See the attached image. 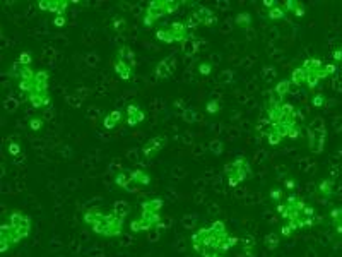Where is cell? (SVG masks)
<instances>
[{
  "instance_id": "25",
  "label": "cell",
  "mask_w": 342,
  "mask_h": 257,
  "mask_svg": "<svg viewBox=\"0 0 342 257\" xmlns=\"http://www.w3.org/2000/svg\"><path fill=\"white\" fill-rule=\"evenodd\" d=\"M234 23H236L239 28H250V24H252V14L250 12H239L236 15V19H234Z\"/></svg>"
},
{
  "instance_id": "50",
  "label": "cell",
  "mask_w": 342,
  "mask_h": 257,
  "mask_svg": "<svg viewBox=\"0 0 342 257\" xmlns=\"http://www.w3.org/2000/svg\"><path fill=\"white\" fill-rule=\"evenodd\" d=\"M185 26H187V28H188V29H193V28H197V26H200V24H198V21H197L195 17H193V14H192V15H190V17H188V19H187V23H185Z\"/></svg>"
},
{
  "instance_id": "23",
  "label": "cell",
  "mask_w": 342,
  "mask_h": 257,
  "mask_svg": "<svg viewBox=\"0 0 342 257\" xmlns=\"http://www.w3.org/2000/svg\"><path fill=\"white\" fill-rule=\"evenodd\" d=\"M113 213L116 216H120V218H127V214L130 213V206L125 203V200H116L113 204Z\"/></svg>"
},
{
  "instance_id": "12",
  "label": "cell",
  "mask_w": 342,
  "mask_h": 257,
  "mask_svg": "<svg viewBox=\"0 0 342 257\" xmlns=\"http://www.w3.org/2000/svg\"><path fill=\"white\" fill-rule=\"evenodd\" d=\"M130 178L132 183H135L137 187H146V185L151 183V175L140 168H135L134 172H130Z\"/></svg>"
},
{
  "instance_id": "5",
  "label": "cell",
  "mask_w": 342,
  "mask_h": 257,
  "mask_svg": "<svg viewBox=\"0 0 342 257\" xmlns=\"http://www.w3.org/2000/svg\"><path fill=\"white\" fill-rule=\"evenodd\" d=\"M192 247L197 254L204 255V252L207 250V240H209V228H198L197 231L192 233Z\"/></svg>"
},
{
  "instance_id": "31",
  "label": "cell",
  "mask_w": 342,
  "mask_h": 257,
  "mask_svg": "<svg viewBox=\"0 0 342 257\" xmlns=\"http://www.w3.org/2000/svg\"><path fill=\"white\" fill-rule=\"evenodd\" d=\"M209 149H211V153L214 154V156H221L223 151H224V144L223 141H211V144H209Z\"/></svg>"
},
{
  "instance_id": "43",
  "label": "cell",
  "mask_w": 342,
  "mask_h": 257,
  "mask_svg": "<svg viewBox=\"0 0 342 257\" xmlns=\"http://www.w3.org/2000/svg\"><path fill=\"white\" fill-rule=\"evenodd\" d=\"M72 2H69V0H58V10H57V15H65V10L69 9V5Z\"/></svg>"
},
{
  "instance_id": "52",
  "label": "cell",
  "mask_w": 342,
  "mask_h": 257,
  "mask_svg": "<svg viewBox=\"0 0 342 257\" xmlns=\"http://www.w3.org/2000/svg\"><path fill=\"white\" fill-rule=\"evenodd\" d=\"M291 233H293V230H291V226L288 223L280 226V235L283 236H291Z\"/></svg>"
},
{
  "instance_id": "39",
  "label": "cell",
  "mask_w": 342,
  "mask_h": 257,
  "mask_svg": "<svg viewBox=\"0 0 342 257\" xmlns=\"http://www.w3.org/2000/svg\"><path fill=\"white\" fill-rule=\"evenodd\" d=\"M180 4L182 2H178V0H166V15L176 12L178 7H180Z\"/></svg>"
},
{
  "instance_id": "59",
  "label": "cell",
  "mask_w": 342,
  "mask_h": 257,
  "mask_svg": "<svg viewBox=\"0 0 342 257\" xmlns=\"http://www.w3.org/2000/svg\"><path fill=\"white\" fill-rule=\"evenodd\" d=\"M286 187H288L289 190H293V189L296 187V182H294V180H291V178L286 180Z\"/></svg>"
},
{
  "instance_id": "21",
  "label": "cell",
  "mask_w": 342,
  "mask_h": 257,
  "mask_svg": "<svg viewBox=\"0 0 342 257\" xmlns=\"http://www.w3.org/2000/svg\"><path fill=\"white\" fill-rule=\"evenodd\" d=\"M156 38L159 41H163V43H166V45L175 43V36H173L170 28H159L156 31Z\"/></svg>"
},
{
  "instance_id": "45",
  "label": "cell",
  "mask_w": 342,
  "mask_h": 257,
  "mask_svg": "<svg viewBox=\"0 0 342 257\" xmlns=\"http://www.w3.org/2000/svg\"><path fill=\"white\" fill-rule=\"evenodd\" d=\"M325 100H327V98L324 95H315L313 100H311V105L316 106V108H320V106L325 105Z\"/></svg>"
},
{
  "instance_id": "41",
  "label": "cell",
  "mask_w": 342,
  "mask_h": 257,
  "mask_svg": "<svg viewBox=\"0 0 342 257\" xmlns=\"http://www.w3.org/2000/svg\"><path fill=\"white\" fill-rule=\"evenodd\" d=\"M255 255H257L255 247H243V250L238 252V257H255Z\"/></svg>"
},
{
  "instance_id": "40",
  "label": "cell",
  "mask_w": 342,
  "mask_h": 257,
  "mask_svg": "<svg viewBox=\"0 0 342 257\" xmlns=\"http://www.w3.org/2000/svg\"><path fill=\"white\" fill-rule=\"evenodd\" d=\"M42 127H43V120L39 117H34L29 120V128H31V131L38 132V131H42Z\"/></svg>"
},
{
  "instance_id": "46",
  "label": "cell",
  "mask_w": 342,
  "mask_h": 257,
  "mask_svg": "<svg viewBox=\"0 0 342 257\" xmlns=\"http://www.w3.org/2000/svg\"><path fill=\"white\" fill-rule=\"evenodd\" d=\"M299 134H301V127H299V123H298V125L291 127V131H289V134H288V137H289V139H298V137H299Z\"/></svg>"
},
{
  "instance_id": "11",
  "label": "cell",
  "mask_w": 342,
  "mask_h": 257,
  "mask_svg": "<svg viewBox=\"0 0 342 257\" xmlns=\"http://www.w3.org/2000/svg\"><path fill=\"white\" fill-rule=\"evenodd\" d=\"M115 72H116V76L122 77L124 81H129V79H132V76H134V67H132L130 64H127V62H124V60H116L115 62Z\"/></svg>"
},
{
  "instance_id": "3",
  "label": "cell",
  "mask_w": 342,
  "mask_h": 257,
  "mask_svg": "<svg viewBox=\"0 0 342 257\" xmlns=\"http://www.w3.org/2000/svg\"><path fill=\"white\" fill-rule=\"evenodd\" d=\"M163 15H166V0H152L149 2L146 9V14L142 17V23L147 28H151L157 19H161Z\"/></svg>"
},
{
  "instance_id": "44",
  "label": "cell",
  "mask_w": 342,
  "mask_h": 257,
  "mask_svg": "<svg viewBox=\"0 0 342 257\" xmlns=\"http://www.w3.org/2000/svg\"><path fill=\"white\" fill-rule=\"evenodd\" d=\"M9 154H11V156H19V154H21V146H19L17 142H11L9 144Z\"/></svg>"
},
{
  "instance_id": "15",
  "label": "cell",
  "mask_w": 342,
  "mask_h": 257,
  "mask_svg": "<svg viewBox=\"0 0 342 257\" xmlns=\"http://www.w3.org/2000/svg\"><path fill=\"white\" fill-rule=\"evenodd\" d=\"M156 77L157 79H168L171 74H173V67H170V57L168 59H163L159 64L156 65Z\"/></svg>"
},
{
  "instance_id": "57",
  "label": "cell",
  "mask_w": 342,
  "mask_h": 257,
  "mask_svg": "<svg viewBox=\"0 0 342 257\" xmlns=\"http://www.w3.org/2000/svg\"><path fill=\"white\" fill-rule=\"evenodd\" d=\"M294 15H296V17H303V15H305V5L303 4H301L298 7V10L294 12Z\"/></svg>"
},
{
  "instance_id": "49",
  "label": "cell",
  "mask_w": 342,
  "mask_h": 257,
  "mask_svg": "<svg viewBox=\"0 0 342 257\" xmlns=\"http://www.w3.org/2000/svg\"><path fill=\"white\" fill-rule=\"evenodd\" d=\"M53 24L57 26V28H64V26L67 24V19H65V15H57V17L53 19Z\"/></svg>"
},
{
  "instance_id": "29",
  "label": "cell",
  "mask_w": 342,
  "mask_h": 257,
  "mask_svg": "<svg viewBox=\"0 0 342 257\" xmlns=\"http://www.w3.org/2000/svg\"><path fill=\"white\" fill-rule=\"evenodd\" d=\"M206 112L209 115H217L219 112H221V105H219L217 100H209L207 105H206Z\"/></svg>"
},
{
  "instance_id": "20",
  "label": "cell",
  "mask_w": 342,
  "mask_h": 257,
  "mask_svg": "<svg viewBox=\"0 0 342 257\" xmlns=\"http://www.w3.org/2000/svg\"><path fill=\"white\" fill-rule=\"evenodd\" d=\"M115 183L116 187L120 189H130V183H132V178H130V173L129 172H118L115 175Z\"/></svg>"
},
{
  "instance_id": "48",
  "label": "cell",
  "mask_w": 342,
  "mask_h": 257,
  "mask_svg": "<svg viewBox=\"0 0 342 257\" xmlns=\"http://www.w3.org/2000/svg\"><path fill=\"white\" fill-rule=\"evenodd\" d=\"M124 28H125V19L124 17H118V19L113 21V29L115 31H122Z\"/></svg>"
},
{
  "instance_id": "47",
  "label": "cell",
  "mask_w": 342,
  "mask_h": 257,
  "mask_svg": "<svg viewBox=\"0 0 342 257\" xmlns=\"http://www.w3.org/2000/svg\"><path fill=\"white\" fill-rule=\"evenodd\" d=\"M231 79H233L231 70H226V72H221V74H219V82H229Z\"/></svg>"
},
{
  "instance_id": "14",
  "label": "cell",
  "mask_w": 342,
  "mask_h": 257,
  "mask_svg": "<svg viewBox=\"0 0 342 257\" xmlns=\"http://www.w3.org/2000/svg\"><path fill=\"white\" fill-rule=\"evenodd\" d=\"M291 86H293L291 79H280L277 84L274 86V95L277 96V101L284 103L283 100H284V96L291 91Z\"/></svg>"
},
{
  "instance_id": "28",
  "label": "cell",
  "mask_w": 342,
  "mask_h": 257,
  "mask_svg": "<svg viewBox=\"0 0 342 257\" xmlns=\"http://www.w3.org/2000/svg\"><path fill=\"white\" fill-rule=\"evenodd\" d=\"M209 228L217 235H228V228H226V223H224V221H214Z\"/></svg>"
},
{
  "instance_id": "30",
  "label": "cell",
  "mask_w": 342,
  "mask_h": 257,
  "mask_svg": "<svg viewBox=\"0 0 342 257\" xmlns=\"http://www.w3.org/2000/svg\"><path fill=\"white\" fill-rule=\"evenodd\" d=\"M182 118L188 123H193V122H197L198 115L195 110H192V108H185V110L182 112Z\"/></svg>"
},
{
  "instance_id": "17",
  "label": "cell",
  "mask_w": 342,
  "mask_h": 257,
  "mask_svg": "<svg viewBox=\"0 0 342 257\" xmlns=\"http://www.w3.org/2000/svg\"><path fill=\"white\" fill-rule=\"evenodd\" d=\"M118 60H124V62H127V64H130L132 67H134L135 65V53H134V50H132L130 46H127V45L120 46Z\"/></svg>"
},
{
  "instance_id": "2",
  "label": "cell",
  "mask_w": 342,
  "mask_h": 257,
  "mask_svg": "<svg viewBox=\"0 0 342 257\" xmlns=\"http://www.w3.org/2000/svg\"><path fill=\"white\" fill-rule=\"evenodd\" d=\"M9 223L12 225V228L19 236V240L28 238L29 233H31V218H29L28 214L21 213V211H14L11 218H9Z\"/></svg>"
},
{
  "instance_id": "26",
  "label": "cell",
  "mask_w": 342,
  "mask_h": 257,
  "mask_svg": "<svg viewBox=\"0 0 342 257\" xmlns=\"http://www.w3.org/2000/svg\"><path fill=\"white\" fill-rule=\"evenodd\" d=\"M36 79V72L31 67H23L19 72V81H34Z\"/></svg>"
},
{
  "instance_id": "1",
  "label": "cell",
  "mask_w": 342,
  "mask_h": 257,
  "mask_svg": "<svg viewBox=\"0 0 342 257\" xmlns=\"http://www.w3.org/2000/svg\"><path fill=\"white\" fill-rule=\"evenodd\" d=\"M125 219L116 216L113 211L111 213H105L103 219L94 226L93 231L99 236H106V238H113V236H120L124 233Z\"/></svg>"
},
{
  "instance_id": "19",
  "label": "cell",
  "mask_w": 342,
  "mask_h": 257,
  "mask_svg": "<svg viewBox=\"0 0 342 257\" xmlns=\"http://www.w3.org/2000/svg\"><path fill=\"white\" fill-rule=\"evenodd\" d=\"M330 219H332V223H334V226H335L337 233L342 235V206H339V208H334L330 211Z\"/></svg>"
},
{
  "instance_id": "34",
  "label": "cell",
  "mask_w": 342,
  "mask_h": 257,
  "mask_svg": "<svg viewBox=\"0 0 342 257\" xmlns=\"http://www.w3.org/2000/svg\"><path fill=\"white\" fill-rule=\"evenodd\" d=\"M182 50H183V53H185V55L192 57L198 50V43H197V41H193V43H188V41H187V43H183Z\"/></svg>"
},
{
  "instance_id": "56",
  "label": "cell",
  "mask_w": 342,
  "mask_h": 257,
  "mask_svg": "<svg viewBox=\"0 0 342 257\" xmlns=\"http://www.w3.org/2000/svg\"><path fill=\"white\" fill-rule=\"evenodd\" d=\"M38 7H39V10H47L48 12V0H39Z\"/></svg>"
},
{
  "instance_id": "36",
  "label": "cell",
  "mask_w": 342,
  "mask_h": 257,
  "mask_svg": "<svg viewBox=\"0 0 342 257\" xmlns=\"http://www.w3.org/2000/svg\"><path fill=\"white\" fill-rule=\"evenodd\" d=\"M17 62H19V64H21L23 67H29V65H31V62H33V57H31V53H29V51H23V53L19 55Z\"/></svg>"
},
{
  "instance_id": "10",
  "label": "cell",
  "mask_w": 342,
  "mask_h": 257,
  "mask_svg": "<svg viewBox=\"0 0 342 257\" xmlns=\"http://www.w3.org/2000/svg\"><path fill=\"white\" fill-rule=\"evenodd\" d=\"M163 199L159 197H152V199H146L142 203V213H151V214H159L163 209Z\"/></svg>"
},
{
  "instance_id": "18",
  "label": "cell",
  "mask_w": 342,
  "mask_h": 257,
  "mask_svg": "<svg viewBox=\"0 0 342 257\" xmlns=\"http://www.w3.org/2000/svg\"><path fill=\"white\" fill-rule=\"evenodd\" d=\"M291 82L294 86H305L306 84V72L303 67H294L293 72H291Z\"/></svg>"
},
{
  "instance_id": "32",
  "label": "cell",
  "mask_w": 342,
  "mask_h": 257,
  "mask_svg": "<svg viewBox=\"0 0 342 257\" xmlns=\"http://www.w3.org/2000/svg\"><path fill=\"white\" fill-rule=\"evenodd\" d=\"M265 245H267L270 250H274L275 247L279 245V236L275 233H269L267 236H265Z\"/></svg>"
},
{
  "instance_id": "16",
  "label": "cell",
  "mask_w": 342,
  "mask_h": 257,
  "mask_svg": "<svg viewBox=\"0 0 342 257\" xmlns=\"http://www.w3.org/2000/svg\"><path fill=\"white\" fill-rule=\"evenodd\" d=\"M122 118H124V113H122L120 110H113V112H110L108 115L105 117L103 125H105V128L111 131V128H115L122 122Z\"/></svg>"
},
{
  "instance_id": "51",
  "label": "cell",
  "mask_w": 342,
  "mask_h": 257,
  "mask_svg": "<svg viewBox=\"0 0 342 257\" xmlns=\"http://www.w3.org/2000/svg\"><path fill=\"white\" fill-rule=\"evenodd\" d=\"M57 10H58V0H48V12H53L57 15Z\"/></svg>"
},
{
  "instance_id": "8",
  "label": "cell",
  "mask_w": 342,
  "mask_h": 257,
  "mask_svg": "<svg viewBox=\"0 0 342 257\" xmlns=\"http://www.w3.org/2000/svg\"><path fill=\"white\" fill-rule=\"evenodd\" d=\"M144 118H146V113L140 110L139 105L130 103V105L127 106V123H129V127H134L137 123L144 122Z\"/></svg>"
},
{
  "instance_id": "4",
  "label": "cell",
  "mask_w": 342,
  "mask_h": 257,
  "mask_svg": "<svg viewBox=\"0 0 342 257\" xmlns=\"http://www.w3.org/2000/svg\"><path fill=\"white\" fill-rule=\"evenodd\" d=\"M19 236L16 235V231H14L12 225L11 223H4L0 226V252H9L12 249L14 245L19 244Z\"/></svg>"
},
{
  "instance_id": "42",
  "label": "cell",
  "mask_w": 342,
  "mask_h": 257,
  "mask_svg": "<svg viewBox=\"0 0 342 257\" xmlns=\"http://www.w3.org/2000/svg\"><path fill=\"white\" fill-rule=\"evenodd\" d=\"M275 211H277V214H280L283 219H288V206H286V203L275 204Z\"/></svg>"
},
{
  "instance_id": "37",
  "label": "cell",
  "mask_w": 342,
  "mask_h": 257,
  "mask_svg": "<svg viewBox=\"0 0 342 257\" xmlns=\"http://www.w3.org/2000/svg\"><path fill=\"white\" fill-rule=\"evenodd\" d=\"M267 141H269L270 146H277V144H280V141H283V137H280L277 132L269 131V134H267Z\"/></svg>"
},
{
  "instance_id": "27",
  "label": "cell",
  "mask_w": 342,
  "mask_h": 257,
  "mask_svg": "<svg viewBox=\"0 0 342 257\" xmlns=\"http://www.w3.org/2000/svg\"><path fill=\"white\" fill-rule=\"evenodd\" d=\"M267 15H269L270 21H279V19H284V17H286V10H284V7L277 5V7L270 9Z\"/></svg>"
},
{
  "instance_id": "38",
  "label": "cell",
  "mask_w": 342,
  "mask_h": 257,
  "mask_svg": "<svg viewBox=\"0 0 342 257\" xmlns=\"http://www.w3.org/2000/svg\"><path fill=\"white\" fill-rule=\"evenodd\" d=\"M283 189H279V187H274L272 190H270V199L274 200L275 204H279L280 200H283Z\"/></svg>"
},
{
  "instance_id": "54",
  "label": "cell",
  "mask_w": 342,
  "mask_h": 257,
  "mask_svg": "<svg viewBox=\"0 0 342 257\" xmlns=\"http://www.w3.org/2000/svg\"><path fill=\"white\" fill-rule=\"evenodd\" d=\"M262 4H264V7H265V9H269V10H270V9L277 7V4H279V2H277V0H264Z\"/></svg>"
},
{
  "instance_id": "6",
  "label": "cell",
  "mask_w": 342,
  "mask_h": 257,
  "mask_svg": "<svg viewBox=\"0 0 342 257\" xmlns=\"http://www.w3.org/2000/svg\"><path fill=\"white\" fill-rule=\"evenodd\" d=\"M165 146H166V137L165 136L152 137L144 144V148H142V154H144L146 158H152V156H156V154L159 153Z\"/></svg>"
},
{
  "instance_id": "9",
  "label": "cell",
  "mask_w": 342,
  "mask_h": 257,
  "mask_svg": "<svg viewBox=\"0 0 342 257\" xmlns=\"http://www.w3.org/2000/svg\"><path fill=\"white\" fill-rule=\"evenodd\" d=\"M193 17L198 21V24L202 26H212L217 23V17L214 15V12L207 7H198L195 12H193Z\"/></svg>"
},
{
  "instance_id": "55",
  "label": "cell",
  "mask_w": 342,
  "mask_h": 257,
  "mask_svg": "<svg viewBox=\"0 0 342 257\" xmlns=\"http://www.w3.org/2000/svg\"><path fill=\"white\" fill-rule=\"evenodd\" d=\"M202 257H226V255L219 254L217 250H206V252H204V255H202Z\"/></svg>"
},
{
  "instance_id": "24",
  "label": "cell",
  "mask_w": 342,
  "mask_h": 257,
  "mask_svg": "<svg viewBox=\"0 0 342 257\" xmlns=\"http://www.w3.org/2000/svg\"><path fill=\"white\" fill-rule=\"evenodd\" d=\"M318 192L324 197H332V194H334V182L332 180H321L318 183Z\"/></svg>"
},
{
  "instance_id": "7",
  "label": "cell",
  "mask_w": 342,
  "mask_h": 257,
  "mask_svg": "<svg viewBox=\"0 0 342 257\" xmlns=\"http://www.w3.org/2000/svg\"><path fill=\"white\" fill-rule=\"evenodd\" d=\"M170 29H171L173 36H175V43H187L188 38H190V29H188L185 23H182V21L171 23Z\"/></svg>"
},
{
  "instance_id": "53",
  "label": "cell",
  "mask_w": 342,
  "mask_h": 257,
  "mask_svg": "<svg viewBox=\"0 0 342 257\" xmlns=\"http://www.w3.org/2000/svg\"><path fill=\"white\" fill-rule=\"evenodd\" d=\"M242 242L245 244V247H255V238H253L252 235H247Z\"/></svg>"
},
{
  "instance_id": "58",
  "label": "cell",
  "mask_w": 342,
  "mask_h": 257,
  "mask_svg": "<svg viewBox=\"0 0 342 257\" xmlns=\"http://www.w3.org/2000/svg\"><path fill=\"white\" fill-rule=\"evenodd\" d=\"M334 59H335V62H340V60H342V48L334 50Z\"/></svg>"
},
{
  "instance_id": "22",
  "label": "cell",
  "mask_w": 342,
  "mask_h": 257,
  "mask_svg": "<svg viewBox=\"0 0 342 257\" xmlns=\"http://www.w3.org/2000/svg\"><path fill=\"white\" fill-rule=\"evenodd\" d=\"M36 84L39 87V91H48V82H50V74L47 70H36Z\"/></svg>"
},
{
  "instance_id": "33",
  "label": "cell",
  "mask_w": 342,
  "mask_h": 257,
  "mask_svg": "<svg viewBox=\"0 0 342 257\" xmlns=\"http://www.w3.org/2000/svg\"><path fill=\"white\" fill-rule=\"evenodd\" d=\"M299 5H301V2H299V0H286L283 7H284V10H286V12H293V14H294L296 10H298V7H299Z\"/></svg>"
},
{
  "instance_id": "35",
  "label": "cell",
  "mask_w": 342,
  "mask_h": 257,
  "mask_svg": "<svg viewBox=\"0 0 342 257\" xmlns=\"http://www.w3.org/2000/svg\"><path fill=\"white\" fill-rule=\"evenodd\" d=\"M212 64L211 62H200L198 64V74L200 76H209V74H212Z\"/></svg>"
},
{
  "instance_id": "13",
  "label": "cell",
  "mask_w": 342,
  "mask_h": 257,
  "mask_svg": "<svg viewBox=\"0 0 342 257\" xmlns=\"http://www.w3.org/2000/svg\"><path fill=\"white\" fill-rule=\"evenodd\" d=\"M103 216H105V213H101L99 209H88L84 213V216H83V219H84V223L88 225V226H91V228H94L96 225L99 223L101 219H103Z\"/></svg>"
}]
</instances>
